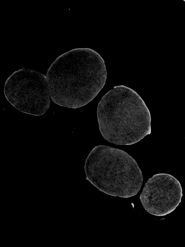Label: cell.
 Segmentation results:
<instances>
[{"label":"cell","mask_w":185,"mask_h":247,"mask_svg":"<svg viewBox=\"0 0 185 247\" xmlns=\"http://www.w3.org/2000/svg\"><path fill=\"white\" fill-rule=\"evenodd\" d=\"M4 93L14 107L28 114L42 115L50 105L46 76L34 70L23 69L14 72L6 82Z\"/></svg>","instance_id":"277c9868"},{"label":"cell","mask_w":185,"mask_h":247,"mask_svg":"<svg viewBox=\"0 0 185 247\" xmlns=\"http://www.w3.org/2000/svg\"><path fill=\"white\" fill-rule=\"evenodd\" d=\"M145 104L134 91L115 86L102 98L97 114L100 130L110 142L118 145L136 143L145 135Z\"/></svg>","instance_id":"7a4b0ae2"},{"label":"cell","mask_w":185,"mask_h":247,"mask_svg":"<svg viewBox=\"0 0 185 247\" xmlns=\"http://www.w3.org/2000/svg\"><path fill=\"white\" fill-rule=\"evenodd\" d=\"M104 61L88 48L75 49L58 57L46 76L50 96L58 105L76 108L92 101L103 87Z\"/></svg>","instance_id":"6da1fadb"},{"label":"cell","mask_w":185,"mask_h":247,"mask_svg":"<svg viewBox=\"0 0 185 247\" xmlns=\"http://www.w3.org/2000/svg\"><path fill=\"white\" fill-rule=\"evenodd\" d=\"M88 179L100 190L114 196L136 195L142 184V172L124 151L104 145L94 148L85 166Z\"/></svg>","instance_id":"3957f363"},{"label":"cell","mask_w":185,"mask_h":247,"mask_svg":"<svg viewBox=\"0 0 185 247\" xmlns=\"http://www.w3.org/2000/svg\"><path fill=\"white\" fill-rule=\"evenodd\" d=\"M182 195L179 182L171 175L161 173L154 175L149 179L140 199L148 212L163 216L176 209L181 202Z\"/></svg>","instance_id":"5b68a950"}]
</instances>
